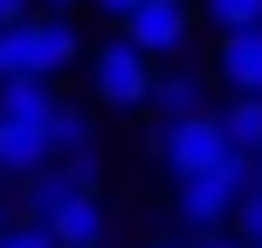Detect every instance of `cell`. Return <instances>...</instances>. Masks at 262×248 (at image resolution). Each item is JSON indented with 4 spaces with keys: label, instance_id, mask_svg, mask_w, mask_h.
Instances as JSON below:
<instances>
[{
    "label": "cell",
    "instance_id": "4",
    "mask_svg": "<svg viewBox=\"0 0 262 248\" xmlns=\"http://www.w3.org/2000/svg\"><path fill=\"white\" fill-rule=\"evenodd\" d=\"M83 193H97V159H55V166H41L28 179L21 207H28V221H49V214H62Z\"/></svg>",
    "mask_w": 262,
    "mask_h": 248
},
{
    "label": "cell",
    "instance_id": "12",
    "mask_svg": "<svg viewBox=\"0 0 262 248\" xmlns=\"http://www.w3.org/2000/svg\"><path fill=\"white\" fill-rule=\"evenodd\" d=\"M90 138H97L90 110H76V104H62V110H55V124H49V145H55V159H90Z\"/></svg>",
    "mask_w": 262,
    "mask_h": 248
},
{
    "label": "cell",
    "instance_id": "13",
    "mask_svg": "<svg viewBox=\"0 0 262 248\" xmlns=\"http://www.w3.org/2000/svg\"><path fill=\"white\" fill-rule=\"evenodd\" d=\"M200 14H207V28H221V35L262 28V0H200Z\"/></svg>",
    "mask_w": 262,
    "mask_h": 248
},
{
    "label": "cell",
    "instance_id": "10",
    "mask_svg": "<svg viewBox=\"0 0 262 248\" xmlns=\"http://www.w3.org/2000/svg\"><path fill=\"white\" fill-rule=\"evenodd\" d=\"M152 110H159L166 124L193 118V110H200V76H193V69H166V76L152 83Z\"/></svg>",
    "mask_w": 262,
    "mask_h": 248
},
{
    "label": "cell",
    "instance_id": "14",
    "mask_svg": "<svg viewBox=\"0 0 262 248\" xmlns=\"http://www.w3.org/2000/svg\"><path fill=\"white\" fill-rule=\"evenodd\" d=\"M0 248H62V241L49 221H14V228H0Z\"/></svg>",
    "mask_w": 262,
    "mask_h": 248
},
{
    "label": "cell",
    "instance_id": "9",
    "mask_svg": "<svg viewBox=\"0 0 262 248\" xmlns=\"http://www.w3.org/2000/svg\"><path fill=\"white\" fill-rule=\"evenodd\" d=\"M49 228H55V241H62V248H104V235H111L97 193H83V200H69L62 214H49Z\"/></svg>",
    "mask_w": 262,
    "mask_h": 248
},
{
    "label": "cell",
    "instance_id": "7",
    "mask_svg": "<svg viewBox=\"0 0 262 248\" xmlns=\"http://www.w3.org/2000/svg\"><path fill=\"white\" fill-rule=\"evenodd\" d=\"M41 166H55V145L41 124H14L0 118V179H35Z\"/></svg>",
    "mask_w": 262,
    "mask_h": 248
},
{
    "label": "cell",
    "instance_id": "21",
    "mask_svg": "<svg viewBox=\"0 0 262 248\" xmlns=\"http://www.w3.org/2000/svg\"><path fill=\"white\" fill-rule=\"evenodd\" d=\"M159 248H166V241H159Z\"/></svg>",
    "mask_w": 262,
    "mask_h": 248
},
{
    "label": "cell",
    "instance_id": "11",
    "mask_svg": "<svg viewBox=\"0 0 262 248\" xmlns=\"http://www.w3.org/2000/svg\"><path fill=\"white\" fill-rule=\"evenodd\" d=\"M221 124H228V145H235V152L262 159V97H228Z\"/></svg>",
    "mask_w": 262,
    "mask_h": 248
},
{
    "label": "cell",
    "instance_id": "1",
    "mask_svg": "<svg viewBox=\"0 0 262 248\" xmlns=\"http://www.w3.org/2000/svg\"><path fill=\"white\" fill-rule=\"evenodd\" d=\"M69 62H83V35L69 14H28L0 28V76H62Z\"/></svg>",
    "mask_w": 262,
    "mask_h": 248
},
{
    "label": "cell",
    "instance_id": "17",
    "mask_svg": "<svg viewBox=\"0 0 262 248\" xmlns=\"http://www.w3.org/2000/svg\"><path fill=\"white\" fill-rule=\"evenodd\" d=\"M14 21H28V0H0V28H14Z\"/></svg>",
    "mask_w": 262,
    "mask_h": 248
},
{
    "label": "cell",
    "instance_id": "15",
    "mask_svg": "<svg viewBox=\"0 0 262 248\" xmlns=\"http://www.w3.org/2000/svg\"><path fill=\"white\" fill-rule=\"evenodd\" d=\"M235 228H242V241H249V248H262V186H255V193H242Z\"/></svg>",
    "mask_w": 262,
    "mask_h": 248
},
{
    "label": "cell",
    "instance_id": "19",
    "mask_svg": "<svg viewBox=\"0 0 262 248\" xmlns=\"http://www.w3.org/2000/svg\"><path fill=\"white\" fill-rule=\"evenodd\" d=\"M200 248H249V241H221V235H200Z\"/></svg>",
    "mask_w": 262,
    "mask_h": 248
},
{
    "label": "cell",
    "instance_id": "16",
    "mask_svg": "<svg viewBox=\"0 0 262 248\" xmlns=\"http://www.w3.org/2000/svg\"><path fill=\"white\" fill-rule=\"evenodd\" d=\"M90 7H97V14H111V21H131L145 0H90Z\"/></svg>",
    "mask_w": 262,
    "mask_h": 248
},
{
    "label": "cell",
    "instance_id": "6",
    "mask_svg": "<svg viewBox=\"0 0 262 248\" xmlns=\"http://www.w3.org/2000/svg\"><path fill=\"white\" fill-rule=\"evenodd\" d=\"M214 69H221V83H228L235 97H262V28H235V35H221Z\"/></svg>",
    "mask_w": 262,
    "mask_h": 248
},
{
    "label": "cell",
    "instance_id": "3",
    "mask_svg": "<svg viewBox=\"0 0 262 248\" xmlns=\"http://www.w3.org/2000/svg\"><path fill=\"white\" fill-rule=\"evenodd\" d=\"M159 152H166V166H172V179H200V172H214L235 145H228V124L221 118H207V110H193V118H180V124H166V138H159Z\"/></svg>",
    "mask_w": 262,
    "mask_h": 248
},
{
    "label": "cell",
    "instance_id": "18",
    "mask_svg": "<svg viewBox=\"0 0 262 248\" xmlns=\"http://www.w3.org/2000/svg\"><path fill=\"white\" fill-rule=\"evenodd\" d=\"M69 7H83V0H41V14H69Z\"/></svg>",
    "mask_w": 262,
    "mask_h": 248
},
{
    "label": "cell",
    "instance_id": "2",
    "mask_svg": "<svg viewBox=\"0 0 262 248\" xmlns=\"http://www.w3.org/2000/svg\"><path fill=\"white\" fill-rule=\"evenodd\" d=\"M152 55L138 49L131 35H118V41H104V49L90 55V90L104 97L111 110H138V104H152Z\"/></svg>",
    "mask_w": 262,
    "mask_h": 248
},
{
    "label": "cell",
    "instance_id": "5",
    "mask_svg": "<svg viewBox=\"0 0 262 248\" xmlns=\"http://www.w3.org/2000/svg\"><path fill=\"white\" fill-rule=\"evenodd\" d=\"M124 35L138 41L145 55H172V49H186V35H193V0H145V7L124 21Z\"/></svg>",
    "mask_w": 262,
    "mask_h": 248
},
{
    "label": "cell",
    "instance_id": "20",
    "mask_svg": "<svg viewBox=\"0 0 262 248\" xmlns=\"http://www.w3.org/2000/svg\"><path fill=\"white\" fill-rule=\"evenodd\" d=\"M0 228H14V221H7V200H0Z\"/></svg>",
    "mask_w": 262,
    "mask_h": 248
},
{
    "label": "cell",
    "instance_id": "8",
    "mask_svg": "<svg viewBox=\"0 0 262 248\" xmlns=\"http://www.w3.org/2000/svg\"><path fill=\"white\" fill-rule=\"evenodd\" d=\"M55 110H62V97L49 90V76H0V118L14 124H55Z\"/></svg>",
    "mask_w": 262,
    "mask_h": 248
}]
</instances>
